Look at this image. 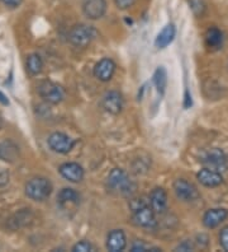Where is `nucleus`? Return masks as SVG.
I'll use <instances>...</instances> for the list:
<instances>
[{"label":"nucleus","mask_w":228,"mask_h":252,"mask_svg":"<svg viewBox=\"0 0 228 252\" xmlns=\"http://www.w3.org/2000/svg\"><path fill=\"white\" fill-rule=\"evenodd\" d=\"M108 186L112 191L122 195L131 194L134 190L133 182L129 180L127 173L121 168H114L108 176Z\"/></svg>","instance_id":"obj_1"},{"label":"nucleus","mask_w":228,"mask_h":252,"mask_svg":"<svg viewBox=\"0 0 228 252\" xmlns=\"http://www.w3.org/2000/svg\"><path fill=\"white\" fill-rule=\"evenodd\" d=\"M52 184L47 179L36 177L25 185V194L34 201H43L51 195Z\"/></svg>","instance_id":"obj_2"},{"label":"nucleus","mask_w":228,"mask_h":252,"mask_svg":"<svg viewBox=\"0 0 228 252\" xmlns=\"http://www.w3.org/2000/svg\"><path fill=\"white\" fill-rule=\"evenodd\" d=\"M95 30L91 26L88 25H76L71 28L70 33H69V40L76 47H86L90 45V42L94 40Z\"/></svg>","instance_id":"obj_3"},{"label":"nucleus","mask_w":228,"mask_h":252,"mask_svg":"<svg viewBox=\"0 0 228 252\" xmlns=\"http://www.w3.org/2000/svg\"><path fill=\"white\" fill-rule=\"evenodd\" d=\"M134 224L142 228H153L156 227L155 212L151 206L146 203H142L133 208V216H132Z\"/></svg>","instance_id":"obj_4"},{"label":"nucleus","mask_w":228,"mask_h":252,"mask_svg":"<svg viewBox=\"0 0 228 252\" xmlns=\"http://www.w3.org/2000/svg\"><path fill=\"white\" fill-rule=\"evenodd\" d=\"M38 93L45 99L46 102L50 103H60L64 98V91L58 84L53 83L51 80H43L38 86Z\"/></svg>","instance_id":"obj_5"},{"label":"nucleus","mask_w":228,"mask_h":252,"mask_svg":"<svg viewBox=\"0 0 228 252\" xmlns=\"http://www.w3.org/2000/svg\"><path fill=\"white\" fill-rule=\"evenodd\" d=\"M49 145L52 151L60 154H66L71 152L75 142L64 132H53L49 138Z\"/></svg>","instance_id":"obj_6"},{"label":"nucleus","mask_w":228,"mask_h":252,"mask_svg":"<svg viewBox=\"0 0 228 252\" xmlns=\"http://www.w3.org/2000/svg\"><path fill=\"white\" fill-rule=\"evenodd\" d=\"M174 191L182 201H195L199 199V192L197 188L184 179H179L174 182Z\"/></svg>","instance_id":"obj_7"},{"label":"nucleus","mask_w":228,"mask_h":252,"mask_svg":"<svg viewBox=\"0 0 228 252\" xmlns=\"http://www.w3.org/2000/svg\"><path fill=\"white\" fill-rule=\"evenodd\" d=\"M82 12L89 19H99L105 14V0H82Z\"/></svg>","instance_id":"obj_8"},{"label":"nucleus","mask_w":228,"mask_h":252,"mask_svg":"<svg viewBox=\"0 0 228 252\" xmlns=\"http://www.w3.org/2000/svg\"><path fill=\"white\" fill-rule=\"evenodd\" d=\"M103 108L112 115H118L123 108V97L118 91H110L103 97Z\"/></svg>","instance_id":"obj_9"},{"label":"nucleus","mask_w":228,"mask_h":252,"mask_svg":"<svg viewBox=\"0 0 228 252\" xmlns=\"http://www.w3.org/2000/svg\"><path fill=\"white\" fill-rule=\"evenodd\" d=\"M60 175L70 182H80L84 179V169L79 163L67 162L60 167Z\"/></svg>","instance_id":"obj_10"},{"label":"nucleus","mask_w":228,"mask_h":252,"mask_svg":"<svg viewBox=\"0 0 228 252\" xmlns=\"http://www.w3.org/2000/svg\"><path fill=\"white\" fill-rule=\"evenodd\" d=\"M116 71V64L112 59H101V62L95 65L94 75L101 82H109Z\"/></svg>","instance_id":"obj_11"},{"label":"nucleus","mask_w":228,"mask_h":252,"mask_svg":"<svg viewBox=\"0 0 228 252\" xmlns=\"http://www.w3.org/2000/svg\"><path fill=\"white\" fill-rule=\"evenodd\" d=\"M198 181L201 182L203 186L205 188H217L219 185L223 182L222 176L221 173H218L214 169H209V168H204L201 169L197 175Z\"/></svg>","instance_id":"obj_12"},{"label":"nucleus","mask_w":228,"mask_h":252,"mask_svg":"<svg viewBox=\"0 0 228 252\" xmlns=\"http://www.w3.org/2000/svg\"><path fill=\"white\" fill-rule=\"evenodd\" d=\"M150 205L153 209V212L157 214L165 213L167 208V194L166 191L161 188H156L152 190L150 195Z\"/></svg>","instance_id":"obj_13"},{"label":"nucleus","mask_w":228,"mask_h":252,"mask_svg":"<svg viewBox=\"0 0 228 252\" xmlns=\"http://www.w3.org/2000/svg\"><path fill=\"white\" fill-rule=\"evenodd\" d=\"M127 245L126 234L122 229H114L106 237V249L112 252L123 251Z\"/></svg>","instance_id":"obj_14"},{"label":"nucleus","mask_w":228,"mask_h":252,"mask_svg":"<svg viewBox=\"0 0 228 252\" xmlns=\"http://www.w3.org/2000/svg\"><path fill=\"white\" fill-rule=\"evenodd\" d=\"M228 216V212L226 209H209L203 217V223L207 228H216L218 227Z\"/></svg>","instance_id":"obj_15"},{"label":"nucleus","mask_w":228,"mask_h":252,"mask_svg":"<svg viewBox=\"0 0 228 252\" xmlns=\"http://www.w3.org/2000/svg\"><path fill=\"white\" fill-rule=\"evenodd\" d=\"M226 162H227V159H226L225 153L221 149H217V148L207 152L203 158V163L216 169L226 168Z\"/></svg>","instance_id":"obj_16"},{"label":"nucleus","mask_w":228,"mask_h":252,"mask_svg":"<svg viewBox=\"0 0 228 252\" xmlns=\"http://www.w3.org/2000/svg\"><path fill=\"white\" fill-rule=\"evenodd\" d=\"M175 33H177L175 26L174 25L165 26L164 30H162V31L157 34V37H156V41H155L156 47H158V49H165L166 46H169V45L173 42Z\"/></svg>","instance_id":"obj_17"},{"label":"nucleus","mask_w":228,"mask_h":252,"mask_svg":"<svg viewBox=\"0 0 228 252\" xmlns=\"http://www.w3.org/2000/svg\"><path fill=\"white\" fill-rule=\"evenodd\" d=\"M205 43L210 50H217L223 45V33L217 27H210L205 33Z\"/></svg>","instance_id":"obj_18"},{"label":"nucleus","mask_w":228,"mask_h":252,"mask_svg":"<svg viewBox=\"0 0 228 252\" xmlns=\"http://www.w3.org/2000/svg\"><path fill=\"white\" fill-rule=\"evenodd\" d=\"M58 204L61 206H70V205H77L80 201L79 194L76 192L74 189H62L60 191V194L57 196Z\"/></svg>","instance_id":"obj_19"},{"label":"nucleus","mask_w":228,"mask_h":252,"mask_svg":"<svg viewBox=\"0 0 228 252\" xmlns=\"http://www.w3.org/2000/svg\"><path fill=\"white\" fill-rule=\"evenodd\" d=\"M17 156H18V148L15 147L13 143H0V159L13 162L17 158Z\"/></svg>","instance_id":"obj_20"},{"label":"nucleus","mask_w":228,"mask_h":252,"mask_svg":"<svg viewBox=\"0 0 228 252\" xmlns=\"http://www.w3.org/2000/svg\"><path fill=\"white\" fill-rule=\"evenodd\" d=\"M153 82H155V86H156V90L160 94H164L165 90H166V86H167V74L166 70H165L162 66L156 69L155 74H153Z\"/></svg>","instance_id":"obj_21"},{"label":"nucleus","mask_w":228,"mask_h":252,"mask_svg":"<svg viewBox=\"0 0 228 252\" xmlns=\"http://www.w3.org/2000/svg\"><path fill=\"white\" fill-rule=\"evenodd\" d=\"M43 68V62L41 56L38 54H30L27 58V69L30 74H36L41 73Z\"/></svg>","instance_id":"obj_22"},{"label":"nucleus","mask_w":228,"mask_h":252,"mask_svg":"<svg viewBox=\"0 0 228 252\" xmlns=\"http://www.w3.org/2000/svg\"><path fill=\"white\" fill-rule=\"evenodd\" d=\"M190 9L195 14V17H202L207 9V4L204 0H188Z\"/></svg>","instance_id":"obj_23"},{"label":"nucleus","mask_w":228,"mask_h":252,"mask_svg":"<svg viewBox=\"0 0 228 252\" xmlns=\"http://www.w3.org/2000/svg\"><path fill=\"white\" fill-rule=\"evenodd\" d=\"M132 252H146V251H161L160 249H156V247H150L147 246L146 243L143 242H134L133 246L131 247Z\"/></svg>","instance_id":"obj_24"},{"label":"nucleus","mask_w":228,"mask_h":252,"mask_svg":"<svg viewBox=\"0 0 228 252\" xmlns=\"http://www.w3.org/2000/svg\"><path fill=\"white\" fill-rule=\"evenodd\" d=\"M74 252H88V251H93V246H91V243L88 242V241H80L73 247Z\"/></svg>","instance_id":"obj_25"},{"label":"nucleus","mask_w":228,"mask_h":252,"mask_svg":"<svg viewBox=\"0 0 228 252\" xmlns=\"http://www.w3.org/2000/svg\"><path fill=\"white\" fill-rule=\"evenodd\" d=\"M219 243L225 251H228V225L222 228V231L219 233Z\"/></svg>","instance_id":"obj_26"},{"label":"nucleus","mask_w":228,"mask_h":252,"mask_svg":"<svg viewBox=\"0 0 228 252\" xmlns=\"http://www.w3.org/2000/svg\"><path fill=\"white\" fill-rule=\"evenodd\" d=\"M134 1H136V0H114V3H116L117 8H118V9H122V10L131 8V6L134 4Z\"/></svg>","instance_id":"obj_27"},{"label":"nucleus","mask_w":228,"mask_h":252,"mask_svg":"<svg viewBox=\"0 0 228 252\" xmlns=\"http://www.w3.org/2000/svg\"><path fill=\"white\" fill-rule=\"evenodd\" d=\"M193 249H194V246L190 241H184L181 245L177 247V251H192Z\"/></svg>","instance_id":"obj_28"},{"label":"nucleus","mask_w":228,"mask_h":252,"mask_svg":"<svg viewBox=\"0 0 228 252\" xmlns=\"http://www.w3.org/2000/svg\"><path fill=\"white\" fill-rule=\"evenodd\" d=\"M8 181H9V175H8V172L0 171V186H4Z\"/></svg>","instance_id":"obj_29"},{"label":"nucleus","mask_w":228,"mask_h":252,"mask_svg":"<svg viewBox=\"0 0 228 252\" xmlns=\"http://www.w3.org/2000/svg\"><path fill=\"white\" fill-rule=\"evenodd\" d=\"M3 1L5 5L10 6V8H15L22 3V0H3Z\"/></svg>","instance_id":"obj_30"},{"label":"nucleus","mask_w":228,"mask_h":252,"mask_svg":"<svg viewBox=\"0 0 228 252\" xmlns=\"http://www.w3.org/2000/svg\"><path fill=\"white\" fill-rule=\"evenodd\" d=\"M0 103L4 106H8L9 105V99L6 98V95L4 94L3 92H0Z\"/></svg>","instance_id":"obj_31"},{"label":"nucleus","mask_w":228,"mask_h":252,"mask_svg":"<svg viewBox=\"0 0 228 252\" xmlns=\"http://www.w3.org/2000/svg\"><path fill=\"white\" fill-rule=\"evenodd\" d=\"M192 106V97H189V93H185V103H184V107L188 108Z\"/></svg>","instance_id":"obj_32"}]
</instances>
